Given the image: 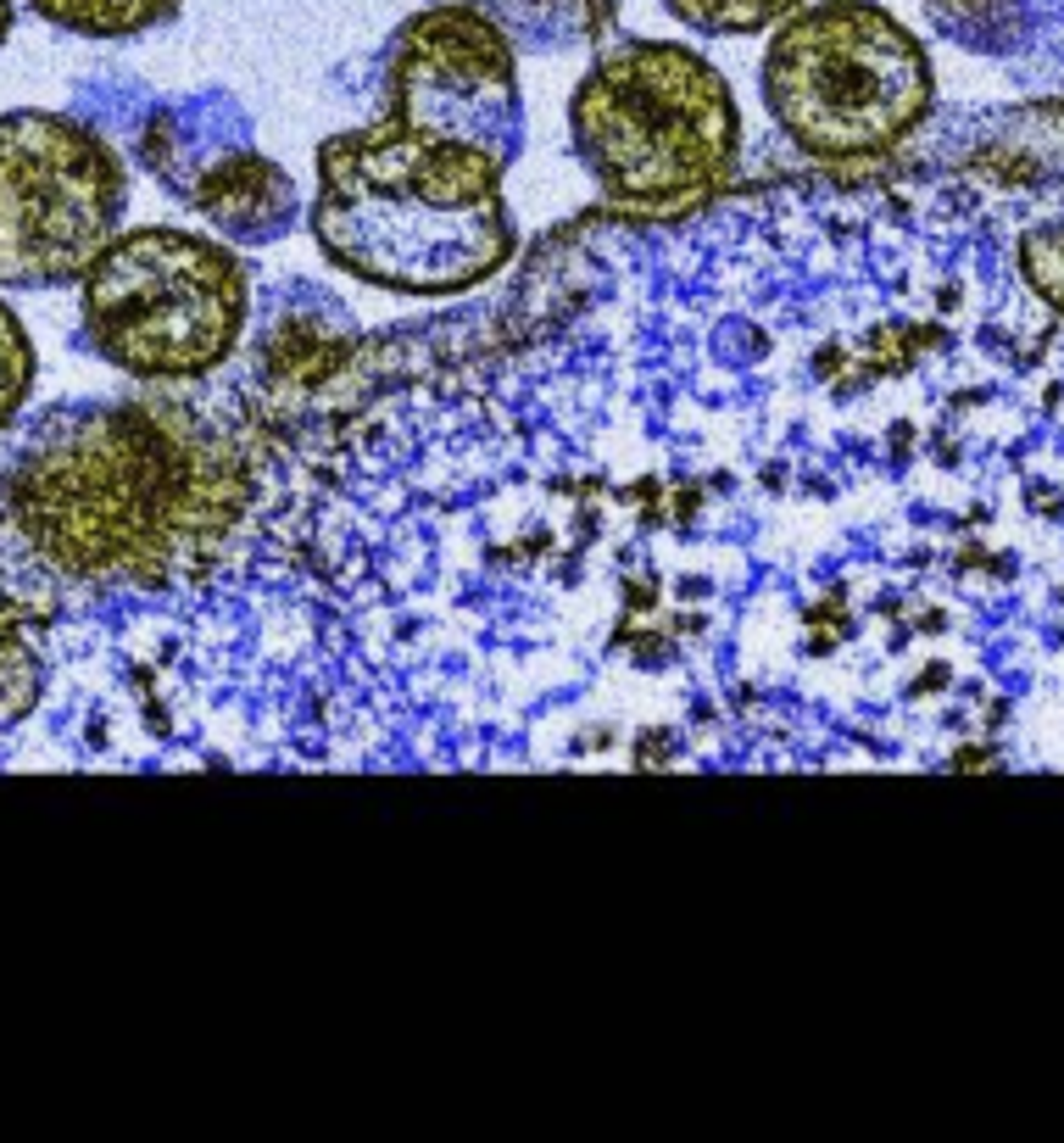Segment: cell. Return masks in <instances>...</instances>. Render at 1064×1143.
Wrapping results in <instances>:
<instances>
[{
  "label": "cell",
  "instance_id": "7c38bea8",
  "mask_svg": "<svg viewBox=\"0 0 1064 1143\" xmlns=\"http://www.w3.org/2000/svg\"><path fill=\"white\" fill-rule=\"evenodd\" d=\"M34 374H40V358H34V341L23 329V318L11 312V301H0V429H11L28 391H34Z\"/></svg>",
  "mask_w": 1064,
  "mask_h": 1143
},
{
  "label": "cell",
  "instance_id": "ba28073f",
  "mask_svg": "<svg viewBox=\"0 0 1064 1143\" xmlns=\"http://www.w3.org/2000/svg\"><path fill=\"white\" fill-rule=\"evenodd\" d=\"M28 563V552H0V736L45 698V597Z\"/></svg>",
  "mask_w": 1064,
  "mask_h": 1143
},
{
  "label": "cell",
  "instance_id": "30bf717a",
  "mask_svg": "<svg viewBox=\"0 0 1064 1143\" xmlns=\"http://www.w3.org/2000/svg\"><path fill=\"white\" fill-rule=\"evenodd\" d=\"M51 28L78 40H134L174 23L184 0H28Z\"/></svg>",
  "mask_w": 1064,
  "mask_h": 1143
},
{
  "label": "cell",
  "instance_id": "6da1fadb",
  "mask_svg": "<svg viewBox=\"0 0 1064 1143\" xmlns=\"http://www.w3.org/2000/svg\"><path fill=\"white\" fill-rule=\"evenodd\" d=\"M245 502L224 429L168 396L51 408L0 475L17 546L73 586H168L229 542Z\"/></svg>",
  "mask_w": 1064,
  "mask_h": 1143
},
{
  "label": "cell",
  "instance_id": "8992f818",
  "mask_svg": "<svg viewBox=\"0 0 1064 1143\" xmlns=\"http://www.w3.org/2000/svg\"><path fill=\"white\" fill-rule=\"evenodd\" d=\"M128 168L101 128L17 107L0 112V291L73 285L123 229Z\"/></svg>",
  "mask_w": 1064,
  "mask_h": 1143
},
{
  "label": "cell",
  "instance_id": "4fadbf2b",
  "mask_svg": "<svg viewBox=\"0 0 1064 1143\" xmlns=\"http://www.w3.org/2000/svg\"><path fill=\"white\" fill-rule=\"evenodd\" d=\"M925 6H931V17L947 23V34L970 40V45H998L1020 11V0H925Z\"/></svg>",
  "mask_w": 1064,
  "mask_h": 1143
},
{
  "label": "cell",
  "instance_id": "277c9868",
  "mask_svg": "<svg viewBox=\"0 0 1064 1143\" xmlns=\"http://www.w3.org/2000/svg\"><path fill=\"white\" fill-rule=\"evenodd\" d=\"M931 95L937 78L925 45L875 0L797 6L764 51L769 118L820 162L903 145L925 123Z\"/></svg>",
  "mask_w": 1064,
  "mask_h": 1143
},
{
  "label": "cell",
  "instance_id": "3957f363",
  "mask_svg": "<svg viewBox=\"0 0 1064 1143\" xmlns=\"http://www.w3.org/2000/svg\"><path fill=\"white\" fill-rule=\"evenodd\" d=\"M569 140L613 207L674 212L730 179L741 112L724 73L691 45L619 40L574 84Z\"/></svg>",
  "mask_w": 1064,
  "mask_h": 1143
},
{
  "label": "cell",
  "instance_id": "5bb4252c",
  "mask_svg": "<svg viewBox=\"0 0 1064 1143\" xmlns=\"http://www.w3.org/2000/svg\"><path fill=\"white\" fill-rule=\"evenodd\" d=\"M1020 274H1025V285L1048 307L1064 312V229L1059 224H1042V229H1031L1020 241Z\"/></svg>",
  "mask_w": 1064,
  "mask_h": 1143
},
{
  "label": "cell",
  "instance_id": "5b68a950",
  "mask_svg": "<svg viewBox=\"0 0 1064 1143\" xmlns=\"http://www.w3.org/2000/svg\"><path fill=\"white\" fill-rule=\"evenodd\" d=\"M251 285L229 245L145 224L78 274V329L95 358L145 385L207 379L235 358Z\"/></svg>",
  "mask_w": 1064,
  "mask_h": 1143
},
{
  "label": "cell",
  "instance_id": "7a4b0ae2",
  "mask_svg": "<svg viewBox=\"0 0 1064 1143\" xmlns=\"http://www.w3.org/2000/svg\"><path fill=\"white\" fill-rule=\"evenodd\" d=\"M507 162L485 145L379 118L318 151L312 241L335 268L396 296H457L513 257Z\"/></svg>",
  "mask_w": 1064,
  "mask_h": 1143
},
{
  "label": "cell",
  "instance_id": "9c48e42d",
  "mask_svg": "<svg viewBox=\"0 0 1064 1143\" xmlns=\"http://www.w3.org/2000/svg\"><path fill=\"white\" fill-rule=\"evenodd\" d=\"M190 201L240 241L279 235L296 218V184L285 179V168H274L268 157H251V151L212 162L207 179L190 190Z\"/></svg>",
  "mask_w": 1064,
  "mask_h": 1143
},
{
  "label": "cell",
  "instance_id": "9a60e30c",
  "mask_svg": "<svg viewBox=\"0 0 1064 1143\" xmlns=\"http://www.w3.org/2000/svg\"><path fill=\"white\" fill-rule=\"evenodd\" d=\"M11 23H17V0H0V45L11 40Z\"/></svg>",
  "mask_w": 1064,
  "mask_h": 1143
},
{
  "label": "cell",
  "instance_id": "52a82bcc",
  "mask_svg": "<svg viewBox=\"0 0 1064 1143\" xmlns=\"http://www.w3.org/2000/svg\"><path fill=\"white\" fill-rule=\"evenodd\" d=\"M385 118L469 140L513 162L524 107L507 28L469 0L407 17L385 61Z\"/></svg>",
  "mask_w": 1064,
  "mask_h": 1143
},
{
  "label": "cell",
  "instance_id": "8fae6325",
  "mask_svg": "<svg viewBox=\"0 0 1064 1143\" xmlns=\"http://www.w3.org/2000/svg\"><path fill=\"white\" fill-rule=\"evenodd\" d=\"M663 6H669V17H680V23L697 28V34L741 40V34L774 28V23L791 17L803 0H663Z\"/></svg>",
  "mask_w": 1064,
  "mask_h": 1143
}]
</instances>
